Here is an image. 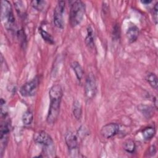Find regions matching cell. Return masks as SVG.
Masks as SVG:
<instances>
[{"label": "cell", "instance_id": "cell-1", "mask_svg": "<svg viewBox=\"0 0 158 158\" xmlns=\"http://www.w3.org/2000/svg\"><path fill=\"white\" fill-rule=\"evenodd\" d=\"M62 95V88L59 85H54L50 88L49 91L50 104L46 117L48 124L54 123L58 118Z\"/></svg>", "mask_w": 158, "mask_h": 158}, {"label": "cell", "instance_id": "cell-2", "mask_svg": "<svg viewBox=\"0 0 158 158\" xmlns=\"http://www.w3.org/2000/svg\"><path fill=\"white\" fill-rule=\"evenodd\" d=\"M1 5V19L2 22L7 30H14L15 28V20L10 2L6 0H2Z\"/></svg>", "mask_w": 158, "mask_h": 158}, {"label": "cell", "instance_id": "cell-3", "mask_svg": "<svg viewBox=\"0 0 158 158\" xmlns=\"http://www.w3.org/2000/svg\"><path fill=\"white\" fill-rule=\"evenodd\" d=\"M85 12V5L81 1H72L70 6V22L75 27L81 22Z\"/></svg>", "mask_w": 158, "mask_h": 158}, {"label": "cell", "instance_id": "cell-4", "mask_svg": "<svg viewBox=\"0 0 158 158\" xmlns=\"http://www.w3.org/2000/svg\"><path fill=\"white\" fill-rule=\"evenodd\" d=\"M39 85V79L38 77L26 82L23 84L20 89V93L23 97H31L36 94Z\"/></svg>", "mask_w": 158, "mask_h": 158}, {"label": "cell", "instance_id": "cell-5", "mask_svg": "<svg viewBox=\"0 0 158 158\" xmlns=\"http://www.w3.org/2000/svg\"><path fill=\"white\" fill-rule=\"evenodd\" d=\"M65 3L64 1H59L54 9L53 14L54 24L58 28L62 29L64 26V12L65 10Z\"/></svg>", "mask_w": 158, "mask_h": 158}, {"label": "cell", "instance_id": "cell-6", "mask_svg": "<svg viewBox=\"0 0 158 158\" xmlns=\"http://www.w3.org/2000/svg\"><path fill=\"white\" fill-rule=\"evenodd\" d=\"M85 94L88 99H92L97 91V85L94 76L90 73L87 76L85 83Z\"/></svg>", "mask_w": 158, "mask_h": 158}, {"label": "cell", "instance_id": "cell-7", "mask_svg": "<svg viewBox=\"0 0 158 158\" xmlns=\"http://www.w3.org/2000/svg\"><path fill=\"white\" fill-rule=\"evenodd\" d=\"M34 141L47 148L54 147L53 140L51 136L45 131L40 130L36 132L33 135Z\"/></svg>", "mask_w": 158, "mask_h": 158}, {"label": "cell", "instance_id": "cell-8", "mask_svg": "<svg viewBox=\"0 0 158 158\" xmlns=\"http://www.w3.org/2000/svg\"><path fill=\"white\" fill-rule=\"evenodd\" d=\"M120 130V126L116 123H109L104 125L100 131L102 137L106 139L111 138L115 136Z\"/></svg>", "mask_w": 158, "mask_h": 158}, {"label": "cell", "instance_id": "cell-9", "mask_svg": "<svg viewBox=\"0 0 158 158\" xmlns=\"http://www.w3.org/2000/svg\"><path fill=\"white\" fill-rule=\"evenodd\" d=\"M65 141L70 154L78 153V139L76 135L72 131H68L65 135Z\"/></svg>", "mask_w": 158, "mask_h": 158}, {"label": "cell", "instance_id": "cell-10", "mask_svg": "<svg viewBox=\"0 0 158 158\" xmlns=\"http://www.w3.org/2000/svg\"><path fill=\"white\" fill-rule=\"evenodd\" d=\"M10 124L8 120L2 122L0 126V139L1 143V154L3 152V149L5 148L8 140V135L10 133Z\"/></svg>", "mask_w": 158, "mask_h": 158}, {"label": "cell", "instance_id": "cell-11", "mask_svg": "<svg viewBox=\"0 0 158 158\" xmlns=\"http://www.w3.org/2000/svg\"><path fill=\"white\" fill-rule=\"evenodd\" d=\"M139 33V28L136 26H135V25L130 26L128 28L127 33H126L128 42L130 43H134L135 41H136L138 38Z\"/></svg>", "mask_w": 158, "mask_h": 158}, {"label": "cell", "instance_id": "cell-12", "mask_svg": "<svg viewBox=\"0 0 158 158\" xmlns=\"http://www.w3.org/2000/svg\"><path fill=\"white\" fill-rule=\"evenodd\" d=\"M87 33L85 38V43L87 46L93 49L94 46V33L93 28L91 25H88L86 29Z\"/></svg>", "mask_w": 158, "mask_h": 158}, {"label": "cell", "instance_id": "cell-13", "mask_svg": "<svg viewBox=\"0 0 158 158\" xmlns=\"http://www.w3.org/2000/svg\"><path fill=\"white\" fill-rule=\"evenodd\" d=\"M138 110L147 118H150L154 114L153 108L151 106L146 104H139L138 106Z\"/></svg>", "mask_w": 158, "mask_h": 158}, {"label": "cell", "instance_id": "cell-14", "mask_svg": "<svg viewBox=\"0 0 158 158\" xmlns=\"http://www.w3.org/2000/svg\"><path fill=\"white\" fill-rule=\"evenodd\" d=\"M71 67L72 68L73 72H75V74L78 80L80 81L82 79L84 74V71L81 65L80 64L79 62L77 61H74L71 64Z\"/></svg>", "mask_w": 158, "mask_h": 158}, {"label": "cell", "instance_id": "cell-15", "mask_svg": "<svg viewBox=\"0 0 158 158\" xmlns=\"http://www.w3.org/2000/svg\"><path fill=\"white\" fill-rule=\"evenodd\" d=\"M146 80L149 83V85L154 89H157L158 87L157 82V75L152 72H148L146 75Z\"/></svg>", "mask_w": 158, "mask_h": 158}, {"label": "cell", "instance_id": "cell-16", "mask_svg": "<svg viewBox=\"0 0 158 158\" xmlns=\"http://www.w3.org/2000/svg\"><path fill=\"white\" fill-rule=\"evenodd\" d=\"M73 114L77 120H80L82 114V107L79 101L75 100L73 105Z\"/></svg>", "mask_w": 158, "mask_h": 158}, {"label": "cell", "instance_id": "cell-17", "mask_svg": "<svg viewBox=\"0 0 158 158\" xmlns=\"http://www.w3.org/2000/svg\"><path fill=\"white\" fill-rule=\"evenodd\" d=\"M156 134V129L152 127H148L144 128L142 132L143 136L144 139L149 140L152 139Z\"/></svg>", "mask_w": 158, "mask_h": 158}, {"label": "cell", "instance_id": "cell-18", "mask_svg": "<svg viewBox=\"0 0 158 158\" xmlns=\"http://www.w3.org/2000/svg\"><path fill=\"white\" fill-rule=\"evenodd\" d=\"M39 33H40L42 38L44 40V41H45L46 42H47L48 43L51 44H53L54 43V38L52 36V35L50 33H49L47 31H46L45 30L42 28L41 27L39 28Z\"/></svg>", "mask_w": 158, "mask_h": 158}, {"label": "cell", "instance_id": "cell-19", "mask_svg": "<svg viewBox=\"0 0 158 158\" xmlns=\"http://www.w3.org/2000/svg\"><path fill=\"white\" fill-rule=\"evenodd\" d=\"M33 120V114L30 110H26L22 115V121L25 125H30Z\"/></svg>", "mask_w": 158, "mask_h": 158}, {"label": "cell", "instance_id": "cell-20", "mask_svg": "<svg viewBox=\"0 0 158 158\" xmlns=\"http://www.w3.org/2000/svg\"><path fill=\"white\" fill-rule=\"evenodd\" d=\"M123 148L126 152L130 154H133L135 151L136 145L133 140L128 139L124 143Z\"/></svg>", "mask_w": 158, "mask_h": 158}, {"label": "cell", "instance_id": "cell-21", "mask_svg": "<svg viewBox=\"0 0 158 158\" xmlns=\"http://www.w3.org/2000/svg\"><path fill=\"white\" fill-rule=\"evenodd\" d=\"M31 6L33 9L41 11L43 10L46 4V1L43 0H33L31 1Z\"/></svg>", "mask_w": 158, "mask_h": 158}, {"label": "cell", "instance_id": "cell-22", "mask_svg": "<svg viewBox=\"0 0 158 158\" xmlns=\"http://www.w3.org/2000/svg\"><path fill=\"white\" fill-rule=\"evenodd\" d=\"M0 106H1V115L2 118H6V116L7 115V107L6 103V101L3 99H1L0 102Z\"/></svg>", "mask_w": 158, "mask_h": 158}, {"label": "cell", "instance_id": "cell-23", "mask_svg": "<svg viewBox=\"0 0 158 158\" xmlns=\"http://www.w3.org/2000/svg\"><path fill=\"white\" fill-rule=\"evenodd\" d=\"M17 36L20 41L22 45L25 44V35L23 30H20L17 31Z\"/></svg>", "mask_w": 158, "mask_h": 158}, {"label": "cell", "instance_id": "cell-24", "mask_svg": "<svg viewBox=\"0 0 158 158\" xmlns=\"http://www.w3.org/2000/svg\"><path fill=\"white\" fill-rule=\"evenodd\" d=\"M157 10H158V2H157L153 7V20L156 24L157 23Z\"/></svg>", "mask_w": 158, "mask_h": 158}, {"label": "cell", "instance_id": "cell-25", "mask_svg": "<svg viewBox=\"0 0 158 158\" xmlns=\"http://www.w3.org/2000/svg\"><path fill=\"white\" fill-rule=\"evenodd\" d=\"M149 153L151 154V156H154L156 153V149L154 145H152L149 149Z\"/></svg>", "mask_w": 158, "mask_h": 158}, {"label": "cell", "instance_id": "cell-26", "mask_svg": "<svg viewBox=\"0 0 158 158\" xmlns=\"http://www.w3.org/2000/svg\"><path fill=\"white\" fill-rule=\"evenodd\" d=\"M151 2H152V1H151V0H143V1H141V2L142 4H146V5L150 4Z\"/></svg>", "mask_w": 158, "mask_h": 158}]
</instances>
